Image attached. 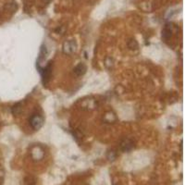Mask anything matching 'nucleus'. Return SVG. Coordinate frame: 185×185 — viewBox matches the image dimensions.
<instances>
[{"mask_svg":"<svg viewBox=\"0 0 185 185\" xmlns=\"http://www.w3.org/2000/svg\"><path fill=\"white\" fill-rule=\"evenodd\" d=\"M41 73H42L43 76V81L44 83H46L47 81L49 80V77H50V73H51V65L48 64L46 67H44V69L41 71Z\"/></svg>","mask_w":185,"mask_h":185,"instance_id":"nucleus-5","label":"nucleus"},{"mask_svg":"<svg viewBox=\"0 0 185 185\" xmlns=\"http://www.w3.org/2000/svg\"><path fill=\"white\" fill-rule=\"evenodd\" d=\"M108 158L109 160H114L115 158H116V155H115L114 151H109V152H108Z\"/></svg>","mask_w":185,"mask_h":185,"instance_id":"nucleus-10","label":"nucleus"},{"mask_svg":"<svg viewBox=\"0 0 185 185\" xmlns=\"http://www.w3.org/2000/svg\"><path fill=\"white\" fill-rule=\"evenodd\" d=\"M4 177H5V170L2 166H0V180H3Z\"/></svg>","mask_w":185,"mask_h":185,"instance_id":"nucleus-11","label":"nucleus"},{"mask_svg":"<svg viewBox=\"0 0 185 185\" xmlns=\"http://www.w3.org/2000/svg\"><path fill=\"white\" fill-rule=\"evenodd\" d=\"M42 1H43L44 3H48V2H50L51 0H42Z\"/></svg>","mask_w":185,"mask_h":185,"instance_id":"nucleus-13","label":"nucleus"},{"mask_svg":"<svg viewBox=\"0 0 185 185\" xmlns=\"http://www.w3.org/2000/svg\"><path fill=\"white\" fill-rule=\"evenodd\" d=\"M22 104L20 103H17L16 105H14L13 106H12V114L14 115V116H18V115H20V113L22 112Z\"/></svg>","mask_w":185,"mask_h":185,"instance_id":"nucleus-9","label":"nucleus"},{"mask_svg":"<svg viewBox=\"0 0 185 185\" xmlns=\"http://www.w3.org/2000/svg\"><path fill=\"white\" fill-rule=\"evenodd\" d=\"M134 148V143L131 139H123L120 143V149L123 152H130Z\"/></svg>","mask_w":185,"mask_h":185,"instance_id":"nucleus-4","label":"nucleus"},{"mask_svg":"<svg viewBox=\"0 0 185 185\" xmlns=\"http://www.w3.org/2000/svg\"><path fill=\"white\" fill-rule=\"evenodd\" d=\"M64 31H65V28H64L63 26H60V28H57V30H56V32H57L59 34H63Z\"/></svg>","mask_w":185,"mask_h":185,"instance_id":"nucleus-12","label":"nucleus"},{"mask_svg":"<svg viewBox=\"0 0 185 185\" xmlns=\"http://www.w3.org/2000/svg\"><path fill=\"white\" fill-rule=\"evenodd\" d=\"M30 124L34 130H39L44 125V118L39 114L32 115L30 118Z\"/></svg>","mask_w":185,"mask_h":185,"instance_id":"nucleus-1","label":"nucleus"},{"mask_svg":"<svg viewBox=\"0 0 185 185\" xmlns=\"http://www.w3.org/2000/svg\"><path fill=\"white\" fill-rule=\"evenodd\" d=\"M86 71H87V67H86V66L83 63L78 64L76 67L74 68V73H75L77 76H83V75H84Z\"/></svg>","mask_w":185,"mask_h":185,"instance_id":"nucleus-6","label":"nucleus"},{"mask_svg":"<svg viewBox=\"0 0 185 185\" xmlns=\"http://www.w3.org/2000/svg\"><path fill=\"white\" fill-rule=\"evenodd\" d=\"M5 9L7 10V11H9V12H15L16 10L18 9V6H17V4H16V2L12 1V2H9V3L6 4Z\"/></svg>","mask_w":185,"mask_h":185,"instance_id":"nucleus-7","label":"nucleus"},{"mask_svg":"<svg viewBox=\"0 0 185 185\" xmlns=\"http://www.w3.org/2000/svg\"><path fill=\"white\" fill-rule=\"evenodd\" d=\"M31 155H32V157L34 160H41L44 155V151L41 146L34 145L32 146L31 150Z\"/></svg>","mask_w":185,"mask_h":185,"instance_id":"nucleus-3","label":"nucleus"},{"mask_svg":"<svg viewBox=\"0 0 185 185\" xmlns=\"http://www.w3.org/2000/svg\"><path fill=\"white\" fill-rule=\"evenodd\" d=\"M77 49V44L75 41H67L63 44V53L66 55H71Z\"/></svg>","mask_w":185,"mask_h":185,"instance_id":"nucleus-2","label":"nucleus"},{"mask_svg":"<svg viewBox=\"0 0 185 185\" xmlns=\"http://www.w3.org/2000/svg\"><path fill=\"white\" fill-rule=\"evenodd\" d=\"M170 36H171V29L168 27V25H167L162 31V38L167 41L170 38Z\"/></svg>","mask_w":185,"mask_h":185,"instance_id":"nucleus-8","label":"nucleus"}]
</instances>
